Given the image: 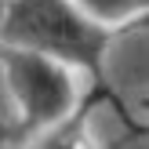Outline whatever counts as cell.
Listing matches in <instances>:
<instances>
[{"mask_svg": "<svg viewBox=\"0 0 149 149\" xmlns=\"http://www.w3.org/2000/svg\"><path fill=\"white\" fill-rule=\"evenodd\" d=\"M109 40L113 29L91 18L80 0H7L4 44L55 55L98 77Z\"/></svg>", "mask_w": 149, "mask_h": 149, "instance_id": "obj_1", "label": "cell"}, {"mask_svg": "<svg viewBox=\"0 0 149 149\" xmlns=\"http://www.w3.org/2000/svg\"><path fill=\"white\" fill-rule=\"evenodd\" d=\"M4 84H7V142L18 146L33 135L62 124L77 113V84L69 62L33 47L4 44Z\"/></svg>", "mask_w": 149, "mask_h": 149, "instance_id": "obj_2", "label": "cell"}, {"mask_svg": "<svg viewBox=\"0 0 149 149\" xmlns=\"http://www.w3.org/2000/svg\"><path fill=\"white\" fill-rule=\"evenodd\" d=\"M26 149H95V142H91V135H87L84 113H73V116H65L62 124L33 135V142H26Z\"/></svg>", "mask_w": 149, "mask_h": 149, "instance_id": "obj_3", "label": "cell"}, {"mask_svg": "<svg viewBox=\"0 0 149 149\" xmlns=\"http://www.w3.org/2000/svg\"><path fill=\"white\" fill-rule=\"evenodd\" d=\"M80 7L109 29L149 18V0H80Z\"/></svg>", "mask_w": 149, "mask_h": 149, "instance_id": "obj_4", "label": "cell"}, {"mask_svg": "<svg viewBox=\"0 0 149 149\" xmlns=\"http://www.w3.org/2000/svg\"><path fill=\"white\" fill-rule=\"evenodd\" d=\"M146 22H149V18H146Z\"/></svg>", "mask_w": 149, "mask_h": 149, "instance_id": "obj_5", "label": "cell"}]
</instances>
